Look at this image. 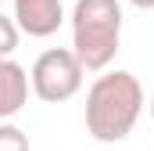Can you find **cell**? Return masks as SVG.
<instances>
[{
  "mask_svg": "<svg viewBox=\"0 0 154 151\" xmlns=\"http://www.w3.org/2000/svg\"><path fill=\"white\" fill-rule=\"evenodd\" d=\"M143 112V86L125 69H108L86 90V133L97 144H118Z\"/></svg>",
  "mask_w": 154,
  "mask_h": 151,
  "instance_id": "cell-1",
  "label": "cell"
},
{
  "mask_svg": "<svg viewBox=\"0 0 154 151\" xmlns=\"http://www.w3.org/2000/svg\"><path fill=\"white\" fill-rule=\"evenodd\" d=\"M122 4L118 0H75L72 7V54L86 72H108L122 47Z\"/></svg>",
  "mask_w": 154,
  "mask_h": 151,
  "instance_id": "cell-2",
  "label": "cell"
},
{
  "mask_svg": "<svg viewBox=\"0 0 154 151\" xmlns=\"http://www.w3.org/2000/svg\"><path fill=\"white\" fill-rule=\"evenodd\" d=\"M82 76H86V69L79 65L72 47H50L32 61L29 86L43 104H61V101H72L82 90Z\"/></svg>",
  "mask_w": 154,
  "mask_h": 151,
  "instance_id": "cell-3",
  "label": "cell"
},
{
  "mask_svg": "<svg viewBox=\"0 0 154 151\" xmlns=\"http://www.w3.org/2000/svg\"><path fill=\"white\" fill-rule=\"evenodd\" d=\"M61 22H65L61 0H14V25L25 36L47 40L61 29Z\"/></svg>",
  "mask_w": 154,
  "mask_h": 151,
  "instance_id": "cell-4",
  "label": "cell"
},
{
  "mask_svg": "<svg viewBox=\"0 0 154 151\" xmlns=\"http://www.w3.org/2000/svg\"><path fill=\"white\" fill-rule=\"evenodd\" d=\"M29 72L25 65H18L14 58L0 61V122H7L11 115H18L29 104Z\"/></svg>",
  "mask_w": 154,
  "mask_h": 151,
  "instance_id": "cell-5",
  "label": "cell"
},
{
  "mask_svg": "<svg viewBox=\"0 0 154 151\" xmlns=\"http://www.w3.org/2000/svg\"><path fill=\"white\" fill-rule=\"evenodd\" d=\"M0 151H29V133L14 122H0Z\"/></svg>",
  "mask_w": 154,
  "mask_h": 151,
  "instance_id": "cell-6",
  "label": "cell"
},
{
  "mask_svg": "<svg viewBox=\"0 0 154 151\" xmlns=\"http://www.w3.org/2000/svg\"><path fill=\"white\" fill-rule=\"evenodd\" d=\"M18 40H22V33H18V25H14V18L0 14V61L18 50Z\"/></svg>",
  "mask_w": 154,
  "mask_h": 151,
  "instance_id": "cell-7",
  "label": "cell"
},
{
  "mask_svg": "<svg viewBox=\"0 0 154 151\" xmlns=\"http://www.w3.org/2000/svg\"><path fill=\"white\" fill-rule=\"evenodd\" d=\"M133 7H140V11H154V0H129Z\"/></svg>",
  "mask_w": 154,
  "mask_h": 151,
  "instance_id": "cell-8",
  "label": "cell"
},
{
  "mask_svg": "<svg viewBox=\"0 0 154 151\" xmlns=\"http://www.w3.org/2000/svg\"><path fill=\"white\" fill-rule=\"evenodd\" d=\"M151 119H154V94H151Z\"/></svg>",
  "mask_w": 154,
  "mask_h": 151,
  "instance_id": "cell-9",
  "label": "cell"
}]
</instances>
